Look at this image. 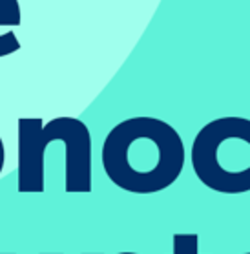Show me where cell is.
<instances>
[{
  "mask_svg": "<svg viewBox=\"0 0 250 254\" xmlns=\"http://www.w3.org/2000/svg\"><path fill=\"white\" fill-rule=\"evenodd\" d=\"M104 174L121 190L151 196L179 179L186 163L181 133L157 117H130L117 123L102 143Z\"/></svg>",
  "mask_w": 250,
  "mask_h": 254,
  "instance_id": "obj_1",
  "label": "cell"
},
{
  "mask_svg": "<svg viewBox=\"0 0 250 254\" xmlns=\"http://www.w3.org/2000/svg\"><path fill=\"white\" fill-rule=\"evenodd\" d=\"M18 128L17 190L20 194L44 192V154L55 141L64 144V190L68 194L92 192V133L77 117H55L44 125L41 117H20Z\"/></svg>",
  "mask_w": 250,
  "mask_h": 254,
  "instance_id": "obj_2",
  "label": "cell"
},
{
  "mask_svg": "<svg viewBox=\"0 0 250 254\" xmlns=\"http://www.w3.org/2000/svg\"><path fill=\"white\" fill-rule=\"evenodd\" d=\"M230 139L250 144V119L228 116L206 123L194 137L190 161L196 178L206 189L227 196H238L250 192V167L228 170L219 163V148Z\"/></svg>",
  "mask_w": 250,
  "mask_h": 254,
  "instance_id": "obj_3",
  "label": "cell"
},
{
  "mask_svg": "<svg viewBox=\"0 0 250 254\" xmlns=\"http://www.w3.org/2000/svg\"><path fill=\"white\" fill-rule=\"evenodd\" d=\"M20 4L18 0H0V26H20ZM20 50V42L13 31L0 35V57H6Z\"/></svg>",
  "mask_w": 250,
  "mask_h": 254,
  "instance_id": "obj_4",
  "label": "cell"
},
{
  "mask_svg": "<svg viewBox=\"0 0 250 254\" xmlns=\"http://www.w3.org/2000/svg\"><path fill=\"white\" fill-rule=\"evenodd\" d=\"M172 254H199V234L196 232H177L172 236Z\"/></svg>",
  "mask_w": 250,
  "mask_h": 254,
  "instance_id": "obj_5",
  "label": "cell"
},
{
  "mask_svg": "<svg viewBox=\"0 0 250 254\" xmlns=\"http://www.w3.org/2000/svg\"><path fill=\"white\" fill-rule=\"evenodd\" d=\"M4 163H6V146H4V141L0 137V174L4 170Z\"/></svg>",
  "mask_w": 250,
  "mask_h": 254,
  "instance_id": "obj_6",
  "label": "cell"
},
{
  "mask_svg": "<svg viewBox=\"0 0 250 254\" xmlns=\"http://www.w3.org/2000/svg\"><path fill=\"white\" fill-rule=\"evenodd\" d=\"M82 254H102V253H82ZM117 254H139V253H130V251H124V253H117Z\"/></svg>",
  "mask_w": 250,
  "mask_h": 254,
  "instance_id": "obj_7",
  "label": "cell"
},
{
  "mask_svg": "<svg viewBox=\"0 0 250 254\" xmlns=\"http://www.w3.org/2000/svg\"><path fill=\"white\" fill-rule=\"evenodd\" d=\"M0 254H15V253H0ZM41 254H62V253H41Z\"/></svg>",
  "mask_w": 250,
  "mask_h": 254,
  "instance_id": "obj_8",
  "label": "cell"
},
{
  "mask_svg": "<svg viewBox=\"0 0 250 254\" xmlns=\"http://www.w3.org/2000/svg\"><path fill=\"white\" fill-rule=\"evenodd\" d=\"M243 254H250V253H243Z\"/></svg>",
  "mask_w": 250,
  "mask_h": 254,
  "instance_id": "obj_9",
  "label": "cell"
}]
</instances>
